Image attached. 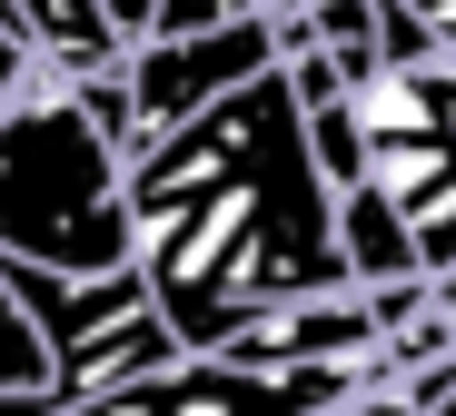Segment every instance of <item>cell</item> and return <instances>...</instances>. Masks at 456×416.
I'll use <instances>...</instances> for the list:
<instances>
[{
	"label": "cell",
	"instance_id": "obj_1",
	"mask_svg": "<svg viewBox=\"0 0 456 416\" xmlns=\"http://www.w3.org/2000/svg\"><path fill=\"white\" fill-rule=\"evenodd\" d=\"M328 199L338 189L318 179L308 139H297L288 69H258L239 90H218L208 110H189L179 129L129 149L119 169L129 268L189 357H208L258 307L347 288Z\"/></svg>",
	"mask_w": 456,
	"mask_h": 416
},
{
	"label": "cell",
	"instance_id": "obj_2",
	"mask_svg": "<svg viewBox=\"0 0 456 416\" xmlns=\"http://www.w3.org/2000/svg\"><path fill=\"white\" fill-rule=\"evenodd\" d=\"M129 149L100 129L80 79H30L0 110V258L20 268H129V208H119Z\"/></svg>",
	"mask_w": 456,
	"mask_h": 416
},
{
	"label": "cell",
	"instance_id": "obj_3",
	"mask_svg": "<svg viewBox=\"0 0 456 416\" xmlns=\"http://www.w3.org/2000/svg\"><path fill=\"white\" fill-rule=\"evenodd\" d=\"M278 69V20L268 11H239L218 30H169V40H129L119 60V100H129V129L159 139L179 129L189 110H208L218 90H239V79Z\"/></svg>",
	"mask_w": 456,
	"mask_h": 416
},
{
	"label": "cell",
	"instance_id": "obj_4",
	"mask_svg": "<svg viewBox=\"0 0 456 416\" xmlns=\"http://www.w3.org/2000/svg\"><path fill=\"white\" fill-rule=\"evenodd\" d=\"M179 357H189V347H179V327L139 298L129 317L90 327L80 347H60V357H50V387H60V396H90V387H129V377H169Z\"/></svg>",
	"mask_w": 456,
	"mask_h": 416
},
{
	"label": "cell",
	"instance_id": "obj_5",
	"mask_svg": "<svg viewBox=\"0 0 456 416\" xmlns=\"http://www.w3.org/2000/svg\"><path fill=\"white\" fill-rule=\"evenodd\" d=\"M0 11H11V30H20L40 79H110L129 60V40L110 30L100 0H0Z\"/></svg>",
	"mask_w": 456,
	"mask_h": 416
},
{
	"label": "cell",
	"instance_id": "obj_6",
	"mask_svg": "<svg viewBox=\"0 0 456 416\" xmlns=\"http://www.w3.org/2000/svg\"><path fill=\"white\" fill-rule=\"evenodd\" d=\"M30 79H40V69H30V50H20V30H11V11H0V110H11V100L30 90Z\"/></svg>",
	"mask_w": 456,
	"mask_h": 416
},
{
	"label": "cell",
	"instance_id": "obj_7",
	"mask_svg": "<svg viewBox=\"0 0 456 416\" xmlns=\"http://www.w3.org/2000/svg\"><path fill=\"white\" fill-rule=\"evenodd\" d=\"M417 416H456V377H446V387H436V396H427Z\"/></svg>",
	"mask_w": 456,
	"mask_h": 416
},
{
	"label": "cell",
	"instance_id": "obj_8",
	"mask_svg": "<svg viewBox=\"0 0 456 416\" xmlns=\"http://www.w3.org/2000/svg\"><path fill=\"white\" fill-rule=\"evenodd\" d=\"M407 11H417V20H427V11H436V0H407Z\"/></svg>",
	"mask_w": 456,
	"mask_h": 416
}]
</instances>
